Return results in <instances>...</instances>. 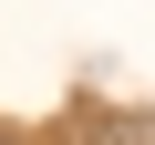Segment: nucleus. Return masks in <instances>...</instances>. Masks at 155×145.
<instances>
[{
    "label": "nucleus",
    "instance_id": "f257e3e1",
    "mask_svg": "<svg viewBox=\"0 0 155 145\" xmlns=\"http://www.w3.org/2000/svg\"><path fill=\"white\" fill-rule=\"evenodd\" d=\"M0 145H31V135H21V124H0Z\"/></svg>",
    "mask_w": 155,
    "mask_h": 145
}]
</instances>
